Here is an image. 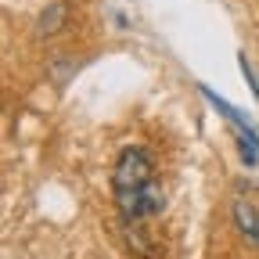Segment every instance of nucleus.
Wrapping results in <instances>:
<instances>
[{
  "label": "nucleus",
  "instance_id": "obj_1",
  "mask_svg": "<svg viewBox=\"0 0 259 259\" xmlns=\"http://www.w3.org/2000/svg\"><path fill=\"white\" fill-rule=\"evenodd\" d=\"M234 223L241 238H248V245H259V205L248 202V198H238L234 202Z\"/></svg>",
  "mask_w": 259,
  "mask_h": 259
}]
</instances>
